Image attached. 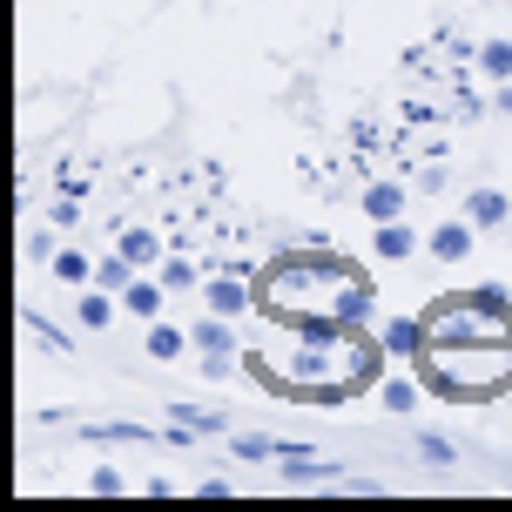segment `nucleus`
I'll return each instance as SVG.
<instances>
[{
  "instance_id": "nucleus-1",
  "label": "nucleus",
  "mask_w": 512,
  "mask_h": 512,
  "mask_svg": "<svg viewBox=\"0 0 512 512\" xmlns=\"http://www.w3.org/2000/svg\"><path fill=\"white\" fill-rule=\"evenodd\" d=\"M358 277H364V263H351V256L290 250L256 277V310H270V324H283V331H304L317 317H337L344 290Z\"/></svg>"
},
{
  "instance_id": "nucleus-2",
  "label": "nucleus",
  "mask_w": 512,
  "mask_h": 512,
  "mask_svg": "<svg viewBox=\"0 0 512 512\" xmlns=\"http://www.w3.org/2000/svg\"><path fill=\"white\" fill-rule=\"evenodd\" d=\"M189 337H196V371H203V378H230L236 371V317L203 310V317L189 324Z\"/></svg>"
},
{
  "instance_id": "nucleus-3",
  "label": "nucleus",
  "mask_w": 512,
  "mask_h": 512,
  "mask_svg": "<svg viewBox=\"0 0 512 512\" xmlns=\"http://www.w3.org/2000/svg\"><path fill=\"white\" fill-rule=\"evenodd\" d=\"M250 263H230V270H209L203 277V310H216V317H243V310L256 304V283L243 277Z\"/></svg>"
},
{
  "instance_id": "nucleus-4",
  "label": "nucleus",
  "mask_w": 512,
  "mask_h": 512,
  "mask_svg": "<svg viewBox=\"0 0 512 512\" xmlns=\"http://www.w3.org/2000/svg\"><path fill=\"white\" fill-rule=\"evenodd\" d=\"M479 223H472V216H445V223H432V230H425V256H432V263H472V243H479Z\"/></svg>"
},
{
  "instance_id": "nucleus-5",
  "label": "nucleus",
  "mask_w": 512,
  "mask_h": 512,
  "mask_svg": "<svg viewBox=\"0 0 512 512\" xmlns=\"http://www.w3.org/2000/svg\"><path fill=\"white\" fill-rule=\"evenodd\" d=\"M358 209H364V223H371V230H378V223H398V216L411 209V189H405V182H364Z\"/></svg>"
},
{
  "instance_id": "nucleus-6",
  "label": "nucleus",
  "mask_w": 512,
  "mask_h": 512,
  "mask_svg": "<svg viewBox=\"0 0 512 512\" xmlns=\"http://www.w3.org/2000/svg\"><path fill=\"white\" fill-rule=\"evenodd\" d=\"M142 351L155 364H176V358H196V337L182 324H169V317H155V324H142Z\"/></svg>"
},
{
  "instance_id": "nucleus-7",
  "label": "nucleus",
  "mask_w": 512,
  "mask_h": 512,
  "mask_svg": "<svg viewBox=\"0 0 512 512\" xmlns=\"http://www.w3.org/2000/svg\"><path fill=\"white\" fill-rule=\"evenodd\" d=\"M162 310H169V283L155 277V270H142V277L122 290V317H142V324H155Z\"/></svg>"
},
{
  "instance_id": "nucleus-8",
  "label": "nucleus",
  "mask_w": 512,
  "mask_h": 512,
  "mask_svg": "<svg viewBox=\"0 0 512 512\" xmlns=\"http://www.w3.org/2000/svg\"><path fill=\"white\" fill-rule=\"evenodd\" d=\"M425 331H432V317H384V324H378L384 351H391L398 364H411L418 351H425Z\"/></svg>"
},
{
  "instance_id": "nucleus-9",
  "label": "nucleus",
  "mask_w": 512,
  "mask_h": 512,
  "mask_svg": "<svg viewBox=\"0 0 512 512\" xmlns=\"http://www.w3.org/2000/svg\"><path fill=\"white\" fill-rule=\"evenodd\" d=\"M115 317H122V297H115V290H102V283L75 290V324L81 331H108Z\"/></svg>"
},
{
  "instance_id": "nucleus-10",
  "label": "nucleus",
  "mask_w": 512,
  "mask_h": 512,
  "mask_svg": "<svg viewBox=\"0 0 512 512\" xmlns=\"http://www.w3.org/2000/svg\"><path fill=\"white\" fill-rule=\"evenodd\" d=\"M459 209L479 223V230H506V223H512V196H506V189H465Z\"/></svg>"
},
{
  "instance_id": "nucleus-11",
  "label": "nucleus",
  "mask_w": 512,
  "mask_h": 512,
  "mask_svg": "<svg viewBox=\"0 0 512 512\" xmlns=\"http://www.w3.org/2000/svg\"><path fill=\"white\" fill-rule=\"evenodd\" d=\"M418 405H425V384L411 378V371H391V378L378 384V411H391V418H411Z\"/></svg>"
},
{
  "instance_id": "nucleus-12",
  "label": "nucleus",
  "mask_w": 512,
  "mask_h": 512,
  "mask_svg": "<svg viewBox=\"0 0 512 512\" xmlns=\"http://www.w3.org/2000/svg\"><path fill=\"white\" fill-rule=\"evenodd\" d=\"M371 256H378V263H405V256H418V230H411L405 216H398V223H378Z\"/></svg>"
},
{
  "instance_id": "nucleus-13",
  "label": "nucleus",
  "mask_w": 512,
  "mask_h": 512,
  "mask_svg": "<svg viewBox=\"0 0 512 512\" xmlns=\"http://www.w3.org/2000/svg\"><path fill=\"white\" fill-rule=\"evenodd\" d=\"M115 250H122L128 263H135V270H155V263L169 256V250H162V236H155V230H122V236H115Z\"/></svg>"
},
{
  "instance_id": "nucleus-14",
  "label": "nucleus",
  "mask_w": 512,
  "mask_h": 512,
  "mask_svg": "<svg viewBox=\"0 0 512 512\" xmlns=\"http://www.w3.org/2000/svg\"><path fill=\"white\" fill-rule=\"evenodd\" d=\"M472 68L486 81H512V41H479L472 48Z\"/></svg>"
},
{
  "instance_id": "nucleus-15",
  "label": "nucleus",
  "mask_w": 512,
  "mask_h": 512,
  "mask_svg": "<svg viewBox=\"0 0 512 512\" xmlns=\"http://www.w3.org/2000/svg\"><path fill=\"white\" fill-rule=\"evenodd\" d=\"M54 270V283H68V290H88V283H95V256H81V250H61L48 263Z\"/></svg>"
},
{
  "instance_id": "nucleus-16",
  "label": "nucleus",
  "mask_w": 512,
  "mask_h": 512,
  "mask_svg": "<svg viewBox=\"0 0 512 512\" xmlns=\"http://www.w3.org/2000/svg\"><path fill=\"white\" fill-rule=\"evenodd\" d=\"M142 277V270H135V263H128L122 250H108V256H95V283H102V290H115V297H122L128 283Z\"/></svg>"
},
{
  "instance_id": "nucleus-17",
  "label": "nucleus",
  "mask_w": 512,
  "mask_h": 512,
  "mask_svg": "<svg viewBox=\"0 0 512 512\" xmlns=\"http://www.w3.org/2000/svg\"><path fill=\"white\" fill-rule=\"evenodd\" d=\"M155 277L169 283V290H203V270H196L189 256H162V263H155Z\"/></svg>"
},
{
  "instance_id": "nucleus-18",
  "label": "nucleus",
  "mask_w": 512,
  "mask_h": 512,
  "mask_svg": "<svg viewBox=\"0 0 512 512\" xmlns=\"http://www.w3.org/2000/svg\"><path fill=\"white\" fill-rule=\"evenodd\" d=\"M61 256V236L54 230H27V263H54Z\"/></svg>"
},
{
  "instance_id": "nucleus-19",
  "label": "nucleus",
  "mask_w": 512,
  "mask_h": 512,
  "mask_svg": "<svg viewBox=\"0 0 512 512\" xmlns=\"http://www.w3.org/2000/svg\"><path fill=\"white\" fill-rule=\"evenodd\" d=\"M236 459H256V465H263V459H283V452L270 445V438H250V432H243V438H236Z\"/></svg>"
},
{
  "instance_id": "nucleus-20",
  "label": "nucleus",
  "mask_w": 512,
  "mask_h": 512,
  "mask_svg": "<svg viewBox=\"0 0 512 512\" xmlns=\"http://www.w3.org/2000/svg\"><path fill=\"white\" fill-rule=\"evenodd\" d=\"M122 486H128V479L115 472V465H95V479H88V492H102V499H115Z\"/></svg>"
},
{
  "instance_id": "nucleus-21",
  "label": "nucleus",
  "mask_w": 512,
  "mask_h": 512,
  "mask_svg": "<svg viewBox=\"0 0 512 512\" xmlns=\"http://www.w3.org/2000/svg\"><path fill=\"white\" fill-rule=\"evenodd\" d=\"M418 459H432V465H452V445H445V438H418Z\"/></svg>"
},
{
  "instance_id": "nucleus-22",
  "label": "nucleus",
  "mask_w": 512,
  "mask_h": 512,
  "mask_svg": "<svg viewBox=\"0 0 512 512\" xmlns=\"http://www.w3.org/2000/svg\"><path fill=\"white\" fill-rule=\"evenodd\" d=\"M492 108H499V115H512V81H492Z\"/></svg>"
},
{
  "instance_id": "nucleus-23",
  "label": "nucleus",
  "mask_w": 512,
  "mask_h": 512,
  "mask_svg": "<svg viewBox=\"0 0 512 512\" xmlns=\"http://www.w3.org/2000/svg\"><path fill=\"white\" fill-rule=\"evenodd\" d=\"M506 405H512V384H506Z\"/></svg>"
}]
</instances>
